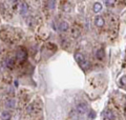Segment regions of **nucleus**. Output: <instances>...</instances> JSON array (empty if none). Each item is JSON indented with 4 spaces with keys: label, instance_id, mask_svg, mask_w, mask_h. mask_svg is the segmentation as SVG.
Wrapping results in <instances>:
<instances>
[{
    "label": "nucleus",
    "instance_id": "20e7f679",
    "mask_svg": "<svg viewBox=\"0 0 126 120\" xmlns=\"http://www.w3.org/2000/svg\"><path fill=\"white\" fill-rule=\"evenodd\" d=\"M94 23H96V25L98 27H103L105 24V20L102 16H98V17H96V19H94Z\"/></svg>",
    "mask_w": 126,
    "mask_h": 120
},
{
    "label": "nucleus",
    "instance_id": "39448f33",
    "mask_svg": "<svg viewBox=\"0 0 126 120\" xmlns=\"http://www.w3.org/2000/svg\"><path fill=\"white\" fill-rule=\"evenodd\" d=\"M68 29H69V24H68V23L66 21H61L60 23H59L57 30H60L62 32H66V31H68Z\"/></svg>",
    "mask_w": 126,
    "mask_h": 120
},
{
    "label": "nucleus",
    "instance_id": "7ed1b4c3",
    "mask_svg": "<svg viewBox=\"0 0 126 120\" xmlns=\"http://www.w3.org/2000/svg\"><path fill=\"white\" fill-rule=\"evenodd\" d=\"M77 111L79 114H85L86 112H87V105H86V103H79L77 105Z\"/></svg>",
    "mask_w": 126,
    "mask_h": 120
},
{
    "label": "nucleus",
    "instance_id": "1a4fd4ad",
    "mask_svg": "<svg viewBox=\"0 0 126 120\" xmlns=\"http://www.w3.org/2000/svg\"><path fill=\"white\" fill-rule=\"evenodd\" d=\"M0 117H1V119H2V120H10V119H11V117H12V115H11L10 112L4 111V112H2V113H1V115H0Z\"/></svg>",
    "mask_w": 126,
    "mask_h": 120
},
{
    "label": "nucleus",
    "instance_id": "2eb2a0df",
    "mask_svg": "<svg viewBox=\"0 0 126 120\" xmlns=\"http://www.w3.org/2000/svg\"><path fill=\"white\" fill-rule=\"evenodd\" d=\"M47 5H48L50 9H53V7H55V2L54 1H49V2H47Z\"/></svg>",
    "mask_w": 126,
    "mask_h": 120
},
{
    "label": "nucleus",
    "instance_id": "f8f14e48",
    "mask_svg": "<svg viewBox=\"0 0 126 120\" xmlns=\"http://www.w3.org/2000/svg\"><path fill=\"white\" fill-rule=\"evenodd\" d=\"M104 53H105L104 50H103V49H100L99 51L97 52V54H96L97 58H98V59H100V60H101V59H103V58H104V56H105V54H104Z\"/></svg>",
    "mask_w": 126,
    "mask_h": 120
},
{
    "label": "nucleus",
    "instance_id": "f257e3e1",
    "mask_svg": "<svg viewBox=\"0 0 126 120\" xmlns=\"http://www.w3.org/2000/svg\"><path fill=\"white\" fill-rule=\"evenodd\" d=\"M75 58H76V61L78 62L79 66H80L83 71H87L90 67L89 61H88V60H86V58L81 53H76V55H75Z\"/></svg>",
    "mask_w": 126,
    "mask_h": 120
},
{
    "label": "nucleus",
    "instance_id": "6e6552de",
    "mask_svg": "<svg viewBox=\"0 0 126 120\" xmlns=\"http://www.w3.org/2000/svg\"><path fill=\"white\" fill-rule=\"evenodd\" d=\"M104 117H105V119H108V120H115L116 119L115 114H113L112 112H110V111H106L105 112Z\"/></svg>",
    "mask_w": 126,
    "mask_h": 120
},
{
    "label": "nucleus",
    "instance_id": "f03ea898",
    "mask_svg": "<svg viewBox=\"0 0 126 120\" xmlns=\"http://www.w3.org/2000/svg\"><path fill=\"white\" fill-rule=\"evenodd\" d=\"M27 57V52L24 47H20L18 51H17V58L18 60H20V61H24Z\"/></svg>",
    "mask_w": 126,
    "mask_h": 120
},
{
    "label": "nucleus",
    "instance_id": "9b49d317",
    "mask_svg": "<svg viewBox=\"0 0 126 120\" xmlns=\"http://www.w3.org/2000/svg\"><path fill=\"white\" fill-rule=\"evenodd\" d=\"M119 84L121 85V87H123L124 90H126V76H122L119 80Z\"/></svg>",
    "mask_w": 126,
    "mask_h": 120
},
{
    "label": "nucleus",
    "instance_id": "0eeeda50",
    "mask_svg": "<svg viewBox=\"0 0 126 120\" xmlns=\"http://www.w3.org/2000/svg\"><path fill=\"white\" fill-rule=\"evenodd\" d=\"M81 33V31H80V26H78L77 24L76 25H74L73 26V29H72V35L74 36L75 38H77L79 35H80Z\"/></svg>",
    "mask_w": 126,
    "mask_h": 120
},
{
    "label": "nucleus",
    "instance_id": "dca6fc26",
    "mask_svg": "<svg viewBox=\"0 0 126 120\" xmlns=\"http://www.w3.org/2000/svg\"><path fill=\"white\" fill-rule=\"evenodd\" d=\"M105 3H106V5H108V6H110V5H112V3H113V1H105Z\"/></svg>",
    "mask_w": 126,
    "mask_h": 120
},
{
    "label": "nucleus",
    "instance_id": "423d86ee",
    "mask_svg": "<svg viewBox=\"0 0 126 120\" xmlns=\"http://www.w3.org/2000/svg\"><path fill=\"white\" fill-rule=\"evenodd\" d=\"M29 12V4L26 2H21L20 4V14L21 15H25Z\"/></svg>",
    "mask_w": 126,
    "mask_h": 120
},
{
    "label": "nucleus",
    "instance_id": "ddd939ff",
    "mask_svg": "<svg viewBox=\"0 0 126 120\" xmlns=\"http://www.w3.org/2000/svg\"><path fill=\"white\" fill-rule=\"evenodd\" d=\"M102 10V4L100 2H96L94 4V11L96 12V13H99V12Z\"/></svg>",
    "mask_w": 126,
    "mask_h": 120
},
{
    "label": "nucleus",
    "instance_id": "4468645a",
    "mask_svg": "<svg viewBox=\"0 0 126 120\" xmlns=\"http://www.w3.org/2000/svg\"><path fill=\"white\" fill-rule=\"evenodd\" d=\"M5 65L9 67V69H13L14 67V60L13 59H7L5 62Z\"/></svg>",
    "mask_w": 126,
    "mask_h": 120
},
{
    "label": "nucleus",
    "instance_id": "9d476101",
    "mask_svg": "<svg viewBox=\"0 0 126 120\" xmlns=\"http://www.w3.org/2000/svg\"><path fill=\"white\" fill-rule=\"evenodd\" d=\"M5 106H6V107H9V109H14V107H15V100H13V99L6 100Z\"/></svg>",
    "mask_w": 126,
    "mask_h": 120
}]
</instances>
